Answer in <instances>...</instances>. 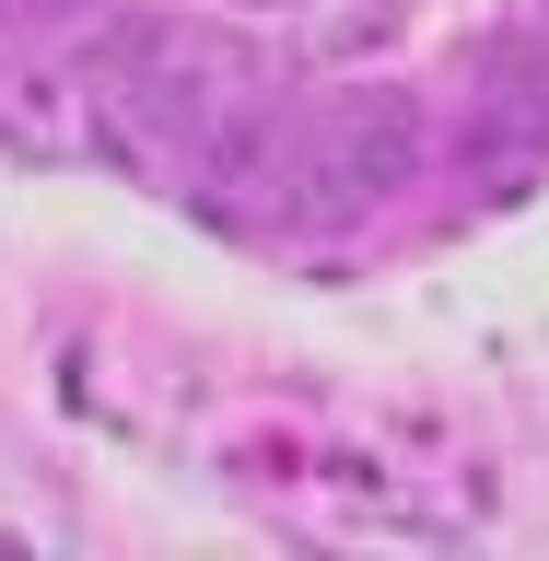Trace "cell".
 Returning <instances> with one entry per match:
<instances>
[{
  "instance_id": "1",
  "label": "cell",
  "mask_w": 549,
  "mask_h": 561,
  "mask_svg": "<svg viewBox=\"0 0 549 561\" xmlns=\"http://www.w3.org/2000/svg\"><path fill=\"white\" fill-rule=\"evenodd\" d=\"M421 164V117L410 105H340L328 129H316V187L328 210H375L386 187H410Z\"/></svg>"
}]
</instances>
